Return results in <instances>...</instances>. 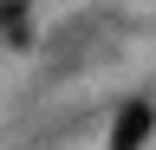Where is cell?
Masks as SVG:
<instances>
[{"mask_svg": "<svg viewBox=\"0 0 156 150\" xmlns=\"http://www.w3.org/2000/svg\"><path fill=\"white\" fill-rule=\"evenodd\" d=\"M150 130H156V104L150 98H124L117 118H111V150H143Z\"/></svg>", "mask_w": 156, "mask_h": 150, "instance_id": "cell-1", "label": "cell"}]
</instances>
